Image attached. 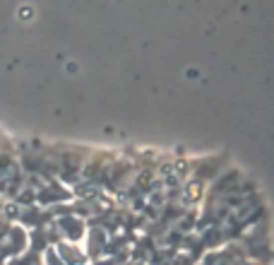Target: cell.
Wrapping results in <instances>:
<instances>
[]
</instances>
